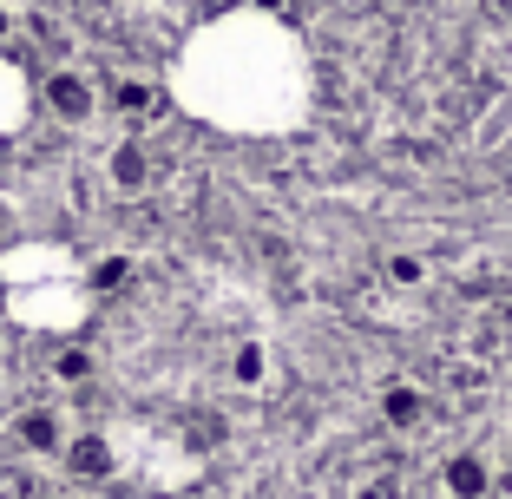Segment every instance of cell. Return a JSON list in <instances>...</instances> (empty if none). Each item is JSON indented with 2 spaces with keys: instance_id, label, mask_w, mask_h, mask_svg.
Segmentation results:
<instances>
[{
  "instance_id": "obj_2",
  "label": "cell",
  "mask_w": 512,
  "mask_h": 499,
  "mask_svg": "<svg viewBox=\"0 0 512 499\" xmlns=\"http://www.w3.org/2000/svg\"><path fill=\"white\" fill-rule=\"evenodd\" d=\"M112 184H119V191H145V184H151V152H145V138H125L119 152H112Z\"/></svg>"
},
{
  "instance_id": "obj_3",
  "label": "cell",
  "mask_w": 512,
  "mask_h": 499,
  "mask_svg": "<svg viewBox=\"0 0 512 499\" xmlns=\"http://www.w3.org/2000/svg\"><path fill=\"white\" fill-rule=\"evenodd\" d=\"M53 112H60V119H86V112H92V86H86V79H53Z\"/></svg>"
},
{
  "instance_id": "obj_1",
  "label": "cell",
  "mask_w": 512,
  "mask_h": 499,
  "mask_svg": "<svg viewBox=\"0 0 512 499\" xmlns=\"http://www.w3.org/2000/svg\"><path fill=\"white\" fill-rule=\"evenodd\" d=\"M0 276H7V309H14L20 322H33V329H60V322H73L79 303H86V289H79L66 270L40 276L27 257H14Z\"/></svg>"
}]
</instances>
